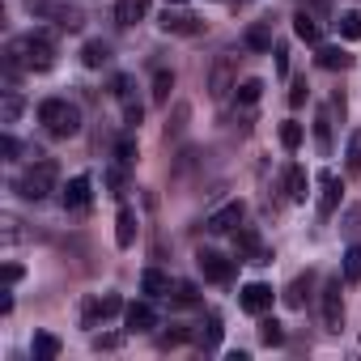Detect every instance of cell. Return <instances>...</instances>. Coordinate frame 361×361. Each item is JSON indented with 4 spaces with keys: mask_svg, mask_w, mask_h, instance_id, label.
Instances as JSON below:
<instances>
[{
    "mask_svg": "<svg viewBox=\"0 0 361 361\" xmlns=\"http://www.w3.org/2000/svg\"><path fill=\"white\" fill-rule=\"evenodd\" d=\"M196 264H200L204 281H213V285H230V281H234V264H230L221 251H209V247H204V251L196 255Z\"/></svg>",
    "mask_w": 361,
    "mask_h": 361,
    "instance_id": "obj_8",
    "label": "cell"
},
{
    "mask_svg": "<svg viewBox=\"0 0 361 361\" xmlns=\"http://www.w3.org/2000/svg\"><path fill=\"white\" fill-rule=\"evenodd\" d=\"M119 310H123V298H119V293H102V298H98V314H102V319H111V314H119Z\"/></svg>",
    "mask_w": 361,
    "mask_h": 361,
    "instance_id": "obj_41",
    "label": "cell"
},
{
    "mask_svg": "<svg viewBox=\"0 0 361 361\" xmlns=\"http://www.w3.org/2000/svg\"><path fill=\"white\" fill-rule=\"evenodd\" d=\"M39 123L56 136V140H68L81 132V106L68 102V98H43L39 102Z\"/></svg>",
    "mask_w": 361,
    "mask_h": 361,
    "instance_id": "obj_2",
    "label": "cell"
},
{
    "mask_svg": "<svg viewBox=\"0 0 361 361\" xmlns=\"http://www.w3.org/2000/svg\"><path fill=\"white\" fill-rule=\"evenodd\" d=\"M319 217H331L336 209H340V196H344V183H340V174L336 170H323L319 174Z\"/></svg>",
    "mask_w": 361,
    "mask_h": 361,
    "instance_id": "obj_10",
    "label": "cell"
},
{
    "mask_svg": "<svg viewBox=\"0 0 361 361\" xmlns=\"http://www.w3.org/2000/svg\"><path fill=\"white\" fill-rule=\"evenodd\" d=\"M306 98H310V81L306 77H293L289 81V106L298 111V106H306Z\"/></svg>",
    "mask_w": 361,
    "mask_h": 361,
    "instance_id": "obj_38",
    "label": "cell"
},
{
    "mask_svg": "<svg viewBox=\"0 0 361 361\" xmlns=\"http://www.w3.org/2000/svg\"><path fill=\"white\" fill-rule=\"evenodd\" d=\"M259 344H268V348H281V344H285V323H276V319L259 314Z\"/></svg>",
    "mask_w": 361,
    "mask_h": 361,
    "instance_id": "obj_24",
    "label": "cell"
},
{
    "mask_svg": "<svg viewBox=\"0 0 361 361\" xmlns=\"http://www.w3.org/2000/svg\"><path fill=\"white\" fill-rule=\"evenodd\" d=\"M18 153H26V149L18 145L13 132H5V136H0V157H5V161H18Z\"/></svg>",
    "mask_w": 361,
    "mask_h": 361,
    "instance_id": "obj_42",
    "label": "cell"
},
{
    "mask_svg": "<svg viewBox=\"0 0 361 361\" xmlns=\"http://www.w3.org/2000/svg\"><path fill=\"white\" fill-rule=\"evenodd\" d=\"M85 204H90V178L77 174V178H68V188H64V209H85Z\"/></svg>",
    "mask_w": 361,
    "mask_h": 361,
    "instance_id": "obj_22",
    "label": "cell"
},
{
    "mask_svg": "<svg viewBox=\"0 0 361 361\" xmlns=\"http://www.w3.org/2000/svg\"><path fill=\"white\" fill-rule=\"evenodd\" d=\"M243 217H247V204L234 200V204H226V209H217V213L209 217V234H234V230L243 226Z\"/></svg>",
    "mask_w": 361,
    "mask_h": 361,
    "instance_id": "obj_11",
    "label": "cell"
},
{
    "mask_svg": "<svg viewBox=\"0 0 361 361\" xmlns=\"http://www.w3.org/2000/svg\"><path fill=\"white\" fill-rule=\"evenodd\" d=\"M170 90H174V73L157 68V77H153V102H157V106H166V102H170Z\"/></svg>",
    "mask_w": 361,
    "mask_h": 361,
    "instance_id": "obj_31",
    "label": "cell"
},
{
    "mask_svg": "<svg viewBox=\"0 0 361 361\" xmlns=\"http://www.w3.org/2000/svg\"><path fill=\"white\" fill-rule=\"evenodd\" d=\"M81 64H85V68H106V64H111V43L90 39V43L81 47Z\"/></svg>",
    "mask_w": 361,
    "mask_h": 361,
    "instance_id": "obj_18",
    "label": "cell"
},
{
    "mask_svg": "<svg viewBox=\"0 0 361 361\" xmlns=\"http://www.w3.org/2000/svg\"><path fill=\"white\" fill-rule=\"evenodd\" d=\"M13 310V289L5 285V289H0V314H9Z\"/></svg>",
    "mask_w": 361,
    "mask_h": 361,
    "instance_id": "obj_48",
    "label": "cell"
},
{
    "mask_svg": "<svg viewBox=\"0 0 361 361\" xmlns=\"http://www.w3.org/2000/svg\"><path fill=\"white\" fill-rule=\"evenodd\" d=\"M243 43H247L251 51H272V26H268V22H251L247 35H243Z\"/></svg>",
    "mask_w": 361,
    "mask_h": 361,
    "instance_id": "obj_23",
    "label": "cell"
},
{
    "mask_svg": "<svg viewBox=\"0 0 361 361\" xmlns=\"http://www.w3.org/2000/svg\"><path fill=\"white\" fill-rule=\"evenodd\" d=\"M310 289H314V272L293 276V281H289V289L281 293V302H285L289 310H302V306H306V298H310Z\"/></svg>",
    "mask_w": 361,
    "mask_h": 361,
    "instance_id": "obj_15",
    "label": "cell"
},
{
    "mask_svg": "<svg viewBox=\"0 0 361 361\" xmlns=\"http://www.w3.org/2000/svg\"><path fill=\"white\" fill-rule=\"evenodd\" d=\"M188 119H192V106H188V102H178V106H174V115L166 119V140H178V136H183Z\"/></svg>",
    "mask_w": 361,
    "mask_h": 361,
    "instance_id": "obj_27",
    "label": "cell"
},
{
    "mask_svg": "<svg viewBox=\"0 0 361 361\" xmlns=\"http://www.w3.org/2000/svg\"><path fill=\"white\" fill-rule=\"evenodd\" d=\"M293 35H298L302 43H319V35H323V30H319V22H314L306 9H302V13L293 18Z\"/></svg>",
    "mask_w": 361,
    "mask_h": 361,
    "instance_id": "obj_28",
    "label": "cell"
},
{
    "mask_svg": "<svg viewBox=\"0 0 361 361\" xmlns=\"http://www.w3.org/2000/svg\"><path fill=\"white\" fill-rule=\"evenodd\" d=\"M22 281V264H5V285H18Z\"/></svg>",
    "mask_w": 361,
    "mask_h": 361,
    "instance_id": "obj_49",
    "label": "cell"
},
{
    "mask_svg": "<svg viewBox=\"0 0 361 361\" xmlns=\"http://www.w3.org/2000/svg\"><path fill=\"white\" fill-rule=\"evenodd\" d=\"M344 281L348 285L361 281V243H348V251H344Z\"/></svg>",
    "mask_w": 361,
    "mask_h": 361,
    "instance_id": "obj_30",
    "label": "cell"
},
{
    "mask_svg": "<svg viewBox=\"0 0 361 361\" xmlns=\"http://www.w3.org/2000/svg\"><path fill=\"white\" fill-rule=\"evenodd\" d=\"M174 302H178V306H196V302H200V289H196L192 281H178V285H174Z\"/></svg>",
    "mask_w": 361,
    "mask_h": 361,
    "instance_id": "obj_40",
    "label": "cell"
},
{
    "mask_svg": "<svg viewBox=\"0 0 361 361\" xmlns=\"http://www.w3.org/2000/svg\"><path fill=\"white\" fill-rule=\"evenodd\" d=\"M272 56H276V73L285 77V73H289V51H285V47L276 43V51H272Z\"/></svg>",
    "mask_w": 361,
    "mask_h": 361,
    "instance_id": "obj_46",
    "label": "cell"
},
{
    "mask_svg": "<svg viewBox=\"0 0 361 361\" xmlns=\"http://www.w3.org/2000/svg\"><path fill=\"white\" fill-rule=\"evenodd\" d=\"M18 226H22V221H18V217H9V213L0 217V243H5V247L22 243V230H18Z\"/></svg>",
    "mask_w": 361,
    "mask_h": 361,
    "instance_id": "obj_37",
    "label": "cell"
},
{
    "mask_svg": "<svg viewBox=\"0 0 361 361\" xmlns=\"http://www.w3.org/2000/svg\"><path fill=\"white\" fill-rule=\"evenodd\" d=\"M149 18V0H115V22L119 26H136Z\"/></svg>",
    "mask_w": 361,
    "mask_h": 361,
    "instance_id": "obj_16",
    "label": "cell"
},
{
    "mask_svg": "<svg viewBox=\"0 0 361 361\" xmlns=\"http://www.w3.org/2000/svg\"><path fill=\"white\" fill-rule=\"evenodd\" d=\"M314 145H319V153H331V106L314 115Z\"/></svg>",
    "mask_w": 361,
    "mask_h": 361,
    "instance_id": "obj_25",
    "label": "cell"
},
{
    "mask_svg": "<svg viewBox=\"0 0 361 361\" xmlns=\"http://www.w3.org/2000/svg\"><path fill=\"white\" fill-rule=\"evenodd\" d=\"M136 230H140L136 213H132V209H119V217H115V243H119V247H132V243H136Z\"/></svg>",
    "mask_w": 361,
    "mask_h": 361,
    "instance_id": "obj_20",
    "label": "cell"
},
{
    "mask_svg": "<svg viewBox=\"0 0 361 361\" xmlns=\"http://www.w3.org/2000/svg\"><path fill=\"white\" fill-rule=\"evenodd\" d=\"M238 90V56H217V64L209 68V94H213V102H226L230 94Z\"/></svg>",
    "mask_w": 361,
    "mask_h": 361,
    "instance_id": "obj_4",
    "label": "cell"
},
{
    "mask_svg": "<svg viewBox=\"0 0 361 361\" xmlns=\"http://www.w3.org/2000/svg\"><path fill=\"white\" fill-rule=\"evenodd\" d=\"M166 5H183V0H166Z\"/></svg>",
    "mask_w": 361,
    "mask_h": 361,
    "instance_id": "obj_52",
    "label": "cell"
},
{
    "mask_svg": "<svg viewBox=\"0 0 361 361\" xmlns=\"http://www.w3.org/2000/svg\"><path fill=\"white\" fill-rule=\"evenodd\" d=\"M200 166V149H183V157L174 161V183H183V178Z\"/></svg>",
    "mask_w": 361,
    "mask_h": 361,
    "instance_id": "obj_32",
    "label": "cell"
},
{
    "mask_svg": "<svg viewBox=\"0 0 361 361\" xmlns=\"http://www.w3.org/2000/svg\"><path fill=\"white\" fill-rule=\"evenodd\" d=\"M140 119H145L140 102H128V106H123V128H128V132H136V128H140Z\"/></svg>",
    "mask_w": 361,
    "mask_h": 361,
    "instance_id": "obj_45",
    "label": "cell"
},
{
    "mask_svg": "<svg viewBox=\"0 0 361 361\" xmlns=\"http://www.w3.org/2000/svg\"><path fill=\"white\" fill-rule=\"evenodd\" d=\"M30 353H35V361H56V357H60V336H51V331H35Z\"/></svg>",
    "mask_w": 361,
    "mask_h": 361,
    "instance_id": "obj_21",
    "label": "cell"
},
{
    "mask_svg": "<svg viewBox=\"0 0 361 361\" xmlns=\"http://www.w3.org/2000/svg\"><path fill=\"white\" fill-rule=\"evenodd\" d=\"M319 68H327V73H344V68H353V56L344 51V47H319Z\"/></svg>",
    "mask_w": 361,
    "mask_h": 361,
    "instance_id": "obj_19",
    "label": "cell"
},
{
    "mask_svg": "<svg viewBox=\"0 0 361 361\" xmlns=\"http://www.w3.org/2000/svg\"><path fill=\"white\" fill-rule=\"evenodd\" d=\"M348 170H357V174H361V128L348 136Z\"/></svg>",
    "mask_w": 361,
    "mask_h": 361,
    "instance_id": "obj_43",
    "label": "cell"
},
{
    "mask_svg": "<svg viewBox=\"0 0 361 361\" xmlns=\"http://www.w3.org/2000/svg\"><path fill=\"white\" fill-rule=\"evenodd\" d=\"M26 9H30V18L51 22L56 30H68V35L85 30V9L68 5V0H26Z\"/></svg>",
    "mask_w": 361,
    "mask_h": 361,
    "instance_id": "obj_3",
    "label": "cell"
},
{
    "mask_svg": "<svg viewBox=\"0 0 361 361\" xmlns=\"http://www.w3.org/2000/svg\"><path fill=\"white\" fill-rule=\"evenodd\" d=\"M272 285H264V281H251V285H243V293H238V302H243V310L247 314H268L272 310Z\"/></svg>",
    "mask_w": 361,
    "mask_h": 361,
    "instance_id": "obj_9",
    "label": "cell"
},
{
    "mask_svg": "<svg viewBox=\"0 0 361 361\" xmlns=\"http://www.w3.org/2000/svg\"><path fill=\"white\" fill-rule=\"evenodd\" d=\"M123 323H128V331H153V327H157V310H153V298L123 306Z\"/></svg>",
    "mask_w": 361,
    "mask_h": 361,
    "instance_id": "obj_12",
    "label": "cell"
},
{
    "mask_svg": "<svg viewBox=\"0 0 361 361\" xmlns=\"http://www.w3.org/2000/svg\"><path fill=\"white\" fill-rule=\"evenodd\" d=\"M183 340H192V327H170L157 344H161V348H174V344H183Z\"/></svg>",
    "mask_w": 361,
    "mask_h": 361,
    "instance_id": "obj_44",
    "label": "cell"
},
{
    "mask_svg": "<svg viewBox=\"0 0 361 361\" xmlns=\"http://www.w3.org/2000/svg\"><path fill=\"white\" fill-rule=\"evenodd\" d=\"M115 161H119V166H136V136H132V132L119 136V145H115Z\"/></svg>",
    "mask_w": 361,
    "mask_h": 361,
    "instance_id": "obj_36",
    "label": "cell"
},
{
    "mask_svg": "<svg viewBox=\"0 0 361 361\" xmlns=\"http://www.w3.org/2000/svg\"><path fill=\"white\" fill-rule=\"evenodd\" d=\"M22 94L18 90H5V102H0V123H18L22 119Z\"/></svg>",
    "mask_w": 361,
    "mask_h": 361,
    "instance_id": "obj_29",
    "label": "cell"
},
{
    "mask_svg": "<svg viewBox=\"0 0 361 361\" xmlns=\"http://www.w3.org/2000/svg\"><path fill=\"white\" fill-rule=\"evenodd\" d=\"M115 98H119L123 106L136 102V77H132V73H119V77H115Z\"/></svg>",
    "mask_w": 361,
    "mask_h": 361,
    "instance_id": "obj_35",
    "label": "cell"
},
{
    "mask_svg": "<svg viewBox=\"0 0 361 361\" xmlns=\"http://www.w3.org/2000/svg\"><path fill=\"white\" fill-rule=\"evenodd\" d=\"M94 348H98V353H102V348H119V336H111V331H106V336H94Z\"/></svg>",
    "mask_w": 361,
    "mask_h": 361,
    "instance_id": "obj_47",
    "label": "cell"
},
{
    "mask_svg": "<svg viewBox=\"0 0 361 361\" xmlns=\"http://www.w3.org/2000/svg\"><path fill=\"white\" fill-rule=\"evenodd\" d=\"M340 234H344L348 243H361V204H348V209H344V217H340Z\"/></svg>",
    "mask_w": 361,
    "mask_h": 361,
    "instance_id": "obj_26",
    "label": "cell"
},
{
    "mask_svg": "<svg viewBox=\"0 0 361 361\" xmlns=\"http://www.w3.org/2000/svg\"><path fill=\"white\" fill-rule=\"evenodd\" d=\"M336 26H340L344 39H361V13H357V9H344V13L336 18Z\"/></svg>",
    "mask_w": 361,
    "mask_h": 361,
    "instance_id": "obj_34",
    "label": "cell"
},
{
    "mask_svg": "<svg viewBox=\"0 0 361 361\" xmlns=\"http://www.w3.org/2000/svg\"><path fill=\"white\" fill-rule=\"evenodd\" d=\"M285 192H289V200H293V204H306L310 178H306V170H302V166H289V174H285Z\"/></svg>",
    "mask_w": 361,
    "mask_h": 361,
    "instance_id": "obj_17",
    "label": "cell"
},
{
    "mask_svg": "<svg viewBox=\"0 0 361 361\" xmlns=\"http://www.w3.org/2000/svg\"><path fill=\"white\" fill-rule=\"evenodd\" d=\"M281 145H285L289 153L302 145V123H298V119H285V123H281Z\"/></svg>",
    "mask_w": 361,
    "mask_h": 361,
    "instance_id": "obj_39",
    "label": "cell"
},
{
    "mask_svg": "<svg viewBox=\"0 0 361 361\" xmlns=\"http://www.w3.org/2000/svg\"><path fill=\"white\" fill-rule=\"evenodd\" d=\"M319 302H323V327H327V331H340V323H344V298H340V276H331V281L323 285Z\"/></svg>",
    "mask_w": 361,
    "mask_h": 361,
    "instance_id": "obj_7",
    "label": "cell"
},
{
    "mask_svg": "<svg viewBox=\"0 0 361 361\" xmlns=\"http://www.w3.org/2000/svg\"><path fill=\"white\" fill-rule=\"evenodd\" d=\"M140 293H145V298H170L174 285H170V276H166L161 268H145V272H140Z\"/></svg>",
    "mask_w": 361,
    "mask_h": 361,
    "instance_id": "obj_14",
    "label": "cell"
},
{
    "mask_svg": "<svg viewBox=\"0 0 361 361\" xmlns=\"http://www.w3.org/2000/svg\"><path fill=\"white\" fill-rule=\"evenodd\" d=\"M230 5H234V9H247V5H251V0H230Z\"/></svg>",
    "mask_w": 361,
    "mask_h": 361,
    "instance_id": "obj_51",
    "label": "cell"
},
{
    "mask_svg": "<svg viewBox=\"0 0 361 361\" xmlns=\"http://www.w3.org/2000/svg\"><path fill=\"white\" fill-rule=\"evenodd\" d=\"M221 331H226V327H221V319H217V314H209L204 323H196V327H192V344H196L200 353H213V348L221 344Z\"/></svg>",
    "mask_w": 361,
    "mask_h": 361,
    "instance_id": "obj_13",
    "label": "cell"
},
{
    "mask_svg": "<svg viewBox=\"0 0 361 361\" xmlns=\"http://www.w3.org/2000/svg\"><path fill=\"white\" fill-rule=\"evenodd\" d=\"M259 94H264V81H259V77H247V81L238 85V106H255Z\"/></svg>",
    "mask_w": 361,
    "mask_h": 361,
    "instance_id": "obj_33",
    "label": "cell"
},
{
    "mask_svg": "<svg viewBox=\"0 0 361 361\" xmlns=\"http://www.w3.org/2000/svg\"><path fill=\"white\" fill-rule=\"evenodd\" d=\"M157 26H161L166 35H200V30H204V18H196V13H183L178 5H166V13L157 18Z\"/></svg>",
    "mask_w": 361,
    "mask_h": 361,
    "instance_id": "obj_6",
    "label": "cell"
},
{
    "mask_svg": "<svg viewBox=\"0 0 361 361\" xmlns=\"http://www.w3.org/2000/svg\"><path fill=\"white\" fill-rule=\"evenodd\" d=\"M234 251H238L243 264H255V268L272 264V251L264 247V238H259L255 226H238V230H234Z\"/></svg>",
    "mask_w": 361,
    "mask_h": 361,
    "instance_id": "obj_5",
    "label": "cell"
},
{
    "mask_svg": "<svg viewBox=\"0 0 361 361\" xmlns=\"http://www.w3.org/2000/svg\"><path fill=\"white\" fill-rule=\"evenodd\" d=\"M344 111H348V102H344V94H331V115H340V119H344Z\"/></svg>",
    "mask_w": 361,
    "mask_h": 361,
    "instance_id": "obj_50",
    "label": "cell"
},
{
    "mask_svg": "<svg viewBox=\"0 0 361 361\" xmlns=\"http://www.w3.org/2000/svg\"><path fill=\"white\" fill-rule=\"evenodd\" d=\"M56 178H60V166H56L51 157H39V161H30V166L13 178V192H18L22 200L39 204V200H47V196L56 192Z\"/></svg>",
    "mask_w": 361,
    "mask_h": 361,
    "instance_id": "obj_1",
    "label": "cell"
}]
</instances>
